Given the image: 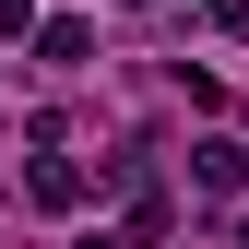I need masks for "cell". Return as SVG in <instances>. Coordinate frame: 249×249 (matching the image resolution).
<instances>
[{
    "label": "cell",
    "mask_w": 249,
    "mask_h": 249,
    "mask_svg": "<svg viewBox=\"0 0 249 249\" xmlns=\"http://www.w3.org/2000/svg\"><path fill=\"white\" fill-rule=\"evenodd\" d=\"M36 59H48V71H83V59H95V24H83V12H48L36 24Z\"/></svg>",
    "instance_id": "6da1fadb"
},
{
    "label": "cell",
    "mask_w": 249,
    "mask_h": 249,
    "mask_svg": "<svg viewBox=\"0 0 249 249\" xmlns=\"http://www.w3.org/2000/svg\"><path fill=\"white\" fill-rule=\"evenodd\" d=\"M24 190H36V213H71V202H83V166H71V154H36Z\"/></svg>",
    "instance_id": "7a4b0ae2"
},
{
    "label": "cell",
    "mask_w": 249,
    "mask_h": 249,
    "mask_svg": "<svg viewBox=\"0 0 249 249\" xmlns=\"http://www.w3.org/2000/svg\"><path fill=\"white\" fill-rule=\"evenodd\" d=\"M190 178H202L213 202H237V190H249V142H202V154H190Z\"/></svg>",
    "instance_id": "3957f363"
},
{
    "label": "cell",
    "mask_w": 249,
    "mask_h": 249,
    "mask_svg": "<svg viewBox=\"0 0 249 249\" xmlns=\"http://www.w3.org/2000/svg\"><path fill=\"white\" fill-rule=\"evenodd\" d=\"M0 36H36V0H0Z\"/></svg>",
    "instance_id": "277c9868"
},
{
    "label": "cell",
    "mask_w": 249,
    "mask_h": 249,
    "mask_svg": "<svg viewBox=\"0 0 249 249\" xmlns=\"http://www.w3.org/2000/svg\"><path fill=\"white\" fill-rule=\"evenodd\" d=\"M213 36H249V0H213Z\"/></svg>",
    "instance_id": "5b68a950"
},
{
    "label": "cell",
    "mask_w": 249,
    "mask_h": 249,
    "mask_svg": "<svg viewBox=\"0 0 249 249\" xmlns=\"http://www.w3.org/2000/svg\"><path fill=\"white\" fill-rule=\"evenodd\" d=\"M71 249H119V237H71Z\"/></svg>",
    "instance_id": "8992f818"
},
{
    "label": "cell",
    "mask_w": 249,
    "mask_h": 249,
    "mask_svg": "<svg viewBox=\"0 0 249 249\" xmlns=\"http://www.w3.org/2000/svg\"><path fill=\"white\" fill-rule=\"evenodd\" d=\"M237 237H249V213H237Z\"/></svg>",
    "instance_id": "52a82bcc"
}]
</instances>
